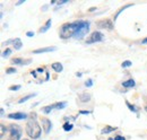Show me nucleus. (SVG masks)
<instances>
[{
	"mask_svg": "<svg viewBox=\"0 0 147 140\" xmlns=\"http://www.w3.org/2000/svg\"><path fill=\"white\" fill-rule=\"evenodd\" d=\"M80 22L82 20H76L73 23H66L61 26L60 28V37L61 38H69L75 36V34L77 33L79 26H80Z\"/></svg>",
	"mask_w": 147,
	"mask_h": 140,
	"instance_id": "obj_1",
	"label": "nucleus"
},
{
	"mask_svg": "<svg viewBox=\"0 0 147 140\" xmlns=\"http://www.w3.org/2000/svg\"><path fill=\"white\" fill-rule=\"evenodd\" d=\"M25 130H26V133L32 138V139H37L40 136H41V127L40 124L36 122L35 119H30L27 123H26V127H25Z\"/></svg>",
	"mask_w": 147,
	"mask_h": 140,
	"instance_id": "obj_2",
	"label": "nucleus"
},
{
	"mask_svg": "<svg viewBox=\"0 0 147 140\" xmlns=\"http://www.w3.org/2000/svg\"><path fill=\"white\" fill-rule=\"evenodd\" d=\"M88 31H90V23L86 22V20H82L80 22V26H79L77 33L75 34L74 37L76 40H80V38H83L85 35L88 33Z\"/></svg>",
	"mask_w": 147,
	"mask_h": 140,
	"instance_id": "obj_3",
	"label": "nucleus"
},
{
	"mask_svg": "<svg viewBox=\"0 0 147 140\" xmlns=\"http://www.w3.org/2000/svg\"><path fill=\"white\" fill-rule=\"evenodd\" d=\"M22 136V129L19 125H10V137L9 140H19Z\"/></svg>",
	"mask_w": 147,
	"mask_h": 140,
	"instance_id": "obj_4",
	"label": "nucleus"
},
{
	"mask_svg": "<svg viewBox=\"0 0 147 140\" xmlns=\"http://www.w3.org/2000/svg\"><path fill=\"white\" fill-rule=\"evenodd\" d=\"M103 38H104V35L102 34L101 32H98V31H95V32H93L92 34L90 35V37L86 40V43L91 44V43L101 42V41H103Z\"/></svg>",
	"mask_w": 147,
	"mask_h": 140,
	"instance_id": "obj_5",
	"label": "nucleus"
},
{
	"mask_svg": "<svg viewBox=\"0 0 147 140\" xmlns=\"http://www.w3.org/2000/svg\"><path fill=\"white\" fill-rule=\"evenodd\" d=\"M97 27L98 28H103V30H108V31H112L113 30V23L110 19H102L100 22H97Z\"/></svg>",
	"mask_w": 147,
	"mask_h": 140,
	"instance_id": "obj_6",
	"label": "nucleus"
},
{
	"mask_svg": "<svg viewBox=\"0 0 147 140\" xmlns=\"http://www.w3.org/2000/svg\"><path fill=\"white\" fill-rule=\"evenodd\" d=\"M42 125H43V129H44V132L45 133H49L51 128H52V123L49 119L47 118H42Z\"/></svg>",
	"mask_w": 147,
	"mask_h": 140,
	"instance_id": "obj_7",
	"label": "nucleus"
},
{
	"mask_svg": "<svg viewBox=\"0 0 147 140\" xmlns=\"http://www.w3.org/2000/svg\"><path fill=\"white\" fill-rule=\"evenodd\" d=\"M9 119H15V120H22V119H26L27 115L25 113H20V112H17V113H10L8 115Z\"/></svg>",
	"mask_w": 147,
	"mask_h": 140,
	"instance_id": "obj_8",
	"label": "nucleus"
},
{
	"mask_svg": "<svg viewBox=\"0 0 147 140\" xmlns=\"http://www.w3.org/2000/svg\"><path fill=\"white\" fill-rule=\"evenodd\" d=\"M57 48L55 46H48V48H42V49H36L34 50V53H44V52H51V51H55Z\"/></svg>",
	"mask_w": 147,
	"mask_h": 140,
	"instance_id": "obj_9",
	"label": "nucleus"
},
{
	"mask_svg": "<svg viewBox=\"0 0 147 140\" xmlns=\"http://www.w3.org/2000/svg\"><path fill=\"white\" fill-rule=\"evenodd\" d=\"M31 59H27V60H23V59H20V58H16V59H13L11 60V62L13 63H15V65H28V63H31Z\"/></svg>",
	"mask_w": 147,
	"mask_h": 140,
	"instance_id": "obj_10",
	"label": "nucleus"
},
{
	"mask_svg": "<svg viewBox=\"0 0 147 140\" xmlns=\"http://www.w3.org/2000/svg\"><path fill=\"white\" fill-rule=\"evenodd\" d=\"M90 100H91V95L87 94V93H84V94H80V95H79V101L83 102V103H86V102H88Z\"/></svg>",
	"mask_w": 147,
	"mask_h": 140,
	"instance_id": "obj_11",
	"label": "nucleus"
},
{
	"mask_svg": "<svg viewBox=\"0 0 147 140\" xmlns=\"http://www.w3.org/2000/svg\"><path fill=\"white\" fill-rule=\"evenodd\" d=\"M51 24H52V22H51V19H48V22L45 23V25L40 30V33H44V32H47L49 28H50V26H51Z\"/></svg>",
	"mask_w": 147,
	"mask_h": 140,
	"instance_id": "obj_12",
	"label": "nucleus"
},
{
	"mask_svg": "<svg viewBox=\"0 0 147 140\" xmlns=\"http://www.w3.org/2000/svg\"><path fill=\"white\" fill-rule=\"evenodd\" d=\"M52 68H53V70H55L57 72H61L62 69H63V67H62V65H61L60 62H55V63H52Z\"/></svg>",
	"mask_w": 147,
	"mask_h": 140,
	"instance_id": "obj_13",
	"label": "nucleus"
},
{
	"mask_svg": "<svg viewBox=\"0 0 147 140\" xmlns=\"http://www.w3.org/2000/svg\"><path fill=\"white\" fill-rule=\"evenodd\" d=\"M13 43H14V46H15L16 50H20V48L23 46L20 38H15V40H13Z\"/></svg>",
	"mask_w": 147,
	"mask_h": 140,
	"instance_id": "obj_14",
	"label": "nucleus"
},
{
	"mask_svg": "<svg viewBox=\"0 0 147 140\" xmlns=\"http://www.w3.org/2000/svg\"><path fill=\"white\" fill-rule=\"evenodd\" d=\"M122 85H123V87H126V88L134 87V86H135V80H134V79H129V80H127V81L122 83Z\"/></svg>",
	"mask_w": 147,
	"mask_h": 140,
	"instance_id": "obj_15",
	"label": "nucleus"
},
{
	"mask_svg": "<svg viewBox=\"0 0 147 140\" xmlns=\"http://www.w3.org/2000/svg\"><path fill=\"white\" fill-rule=\"evenodd\" d=\"M115 129H117L115 127H114V128H113V127H105L104 129H102L101 132H102L103 135H104V133H110V132H112V131H114Z\"/></svg>",
	"mask_w": 147,
	"mask_h": 140,
	"instance_id": "obj_16",
	"label": "nucleus"
},
{
	"mask_svg": "<svg viewBox=\"0 0 147 140\" xmlns=\"http://www.w3.org/2000/svg\"><path fill=\"white\" fill-rule=\"evenodd\" d=\"M36 94H30V95H27V96H25V97H23V98H20L18 101L19 104H22V103H24V102H26L27 100H30V98H32V97H34Z\"/></svg>",
	"mask_w": 147,
	"mask_h": 140,
	"instance_id": "obj_17",
	"label": "nucleus"
},
{
	"mask_svg": "<svg viewBox=\"0 0 147 140\" xmlns=\"http://www.w3.org/2000/svg\"><path fill=\"white\" fill-rule=\"evenodd\" d=\"M52 110H53V105H49V106L43 107V108H42V112H44V113H50Z\"/></svg>",
	"mask_w": 147,
	"mask_h": 140,
	"instance_id": "obj_18",
	"label": "nucleus"
},
{
	"mask_svg": "<svg viewBox=\"0 0 147 140\" xmlns=\"http://www.w3.org/2000/svg\"><path fill=\"white\" fill-rule=\"evenodd\" d=\"M73 129V124H70V123H65L63 124V130L65 131H70Z\"/></svg>",
	"mask_w": 147,
	"mask_h": 140,
	"instance_id": "obj_19",
	"label": "nucleus"
},
{
	"mask_svg": "<svg viewBox=\"0 0 147 140\" xmlns=\"http://www.w3.org/2000/svg\"><path fill=\"white\" fill-rule=\"evenodd\" d=\"M66 106V103H55L53 104V108H62Z\"/></svg>",
	"mask_w": 147,
	"mask_h": 140,
	"instance_id": "obj_20",
	"label": "nucleus"
},
{
	"mask_svg": "<svg viewBox=\"0 0 147 140\" xmlns=\"http://www.w3.org/2000/svg\"><path fill=\"white\" fill-rule=\"evenodd\" d=\"M10 53H11V50H10V49H6V51H3V53H2V57L6 58V57H8Z\"/></svg>",
	"mask_w": 147,
	"mask_h": 140,
	"instance_id": "obj_21",
	"label": "nucleus"
},
{
	"mask_svg": "<svg viewBox=\"0 0 147 140\" xmlns=\"http://www.w3.org/2000/svg\"><path fill=\"white\" fill-rule=\"evenodd\" d=\"M130 66H131V62L128 61V60L122 62V67H123V68H128V67H130Z\"/></svg>",
	"mask_w": 147,
	"mask_h": 140,
	"instance_id": "obj_22",
	"label": "nucleus"
},
{
	"mask_svg": "<svg viewBox=\"0 0 147 140\" xmlns=\"http://www.w3.org/2000/svg\"><path fill=\"white\" fill-rule=\"evenodd\" d=\"M0 137H3V135H5V130H6V128H5V125H0Z\"/></svg>",
	"mask_w": 147,
	"mask_h": 140,
	"instance_id": "obj_23",
	"label": "nucleus"
},
{
	"mask_svg": "<svg viewBox=\"0 0 147 140\" xmlns=\"http://www.w3.org/2000/svg\"><path fill=\"white\" fill-rule=\"evenodd\" d=\"M127 105H128V107L132 111V112H136V111H137V110H136V107H135L134 105H131L130 103H128V102H127Z\"/></svg>",
	"mask_w": 147,
	"mask_h": 140,
	"instance_id": "obj_24",
	"label": "nucleus"
},
{
	"mask_svg": "<svg viewBox=\"0 0 147 140\" xmlns=\"http://www.w3.org/2000/svg\"><path fill=\"white\" fill-rule=\"evenodd\" d=\"M6 72L7 73H14V72H16V69L15 68H8V69L6 70Z\"/></svg>",
	"mask_w": 147,
	"mask_h": 140,
	"instance_id": "obj_25",
	"label": "nucleus"
},
{
	"mask_svg": "<svg viewBox=\"0 0 147 140\" xmlns=\"http://www.w3.org/2000/svg\"><path fill=\"white\" fill-rule=\"evenodd\" d=\"M18 89H20L19 85H17V86H10L9 87V90H18Z\"/></svg>",
	"mask_w": 147,
	"mask_h": 140,
	"instance_id": "obj_26",
	"label": "nucleus"
},
{
	"mask_svg": "<svg viewBox=\"0 0 147 140\" xmlns=\"http://www.w3.org/2000/svg\"><path fill=\"white\" fill-rule=\"evenodd\" d=\"M86 86H88V87L92 86V79H88V81H86Z\"/></svg>",
	"mask_w": 147,
	"mask_h": 140,
	"instance_id": "obj_27",
	"label": "nucleus"
},
{
	"mask_svg": "<svg viewBox=\"0 0 147 140\" xmlns=\"http://www.w3.org/2000/svg\"><path fill=\"white\" fill-rule=\"evenodd\" d=\"M114 140H126L123 137H121V136H118V137H115L114 138Z\"/></svg>",
	"mask_w": 147,
	"mask_h": 140,
	"instance_id": "obj_28",
	"label": "nucleus"
},
{
	"mask_svg": "<svg viewBox=\"0 0 147 140\" xmlns=\"http://www.w3.org/2000/svg\"><path fill=\"white\" fill-rule=\"evenodd\" d=\"M26 35H27V36H34V32H27Z\"/></svg>",
	"mask_w": 147,
	"mask_h": 140,
	"instance_id": "obj_29",
	"label": "nucleus"
},
{
	"mask_svg": "<svg viewBox=\"0 0 147 140\" xmlns=\"http://www.w3.org/2000/svg\"><path fill=\"white\" fill-rule=\"evenodd\" d=\"M91 112H88V111H80V114H90Z\"/></svg>",
	"mask_w": 147,
	"mask_h": 140,
	"instance_id": "obj_30",
	"label": "nucleus"
},
{
	"mask_svg": "<svg viewBox=\"0 0 147 140\" xmlns=\"http://www.w3.org/2000/svg\"><path fill=\"white\" fill-rule=\"evenodd\" d=\"M142 43H143V44H147V37H146V38H144V40L142 41Z\"/></svg>",
	"mask_w": 147,
	"mask_h": 140,
	"instance_id": "obj_31",
	"label": "nucleus"
},
{
	"mask_svg": "<svg viewBox=\"0 0 147 140\" xmlns=\"http://www.w3.org/2000/svg\"><path fill=\"white\" fill-rule=\"evenodd\" d=\"M23 2H24V0H19L18 2H17V6H18V5H20V3H23Z\"/></svg>",
	"mask_w": 147,
	"mask_h": 140,
	"instance_id": "obj_32",
	"label": "nucleus"
},
{
	"mask_svg": "<svg viewBox=\"0 0 147 140\" xmlns=\"http://www.w3.org/2000/svg\"><path fill=\"white\" fill-rule=\"evenodd\" d=\"M145 111H146V112H147V105H146V106H145Z\"/></svg>",
	"mask_w": 147,
	"mask_h": 140,
	"instance_id": "obj_33",
	"label": "nucleus"
},
{
	"mask_svg": "<svg viewBox=\"0 0 147 140\" xmlns=\"http://www.w3.org/2000/svg\"><path fill=\"white\" fill-rule=\"evenodd\" d=\"M23 140H28V139H23Z\"/></svg>",
	"mask_w": 147,
	"mask_h": 140,
	"instance_id": "obj_34",
	"label": "nucleus"
}]
</instances>
